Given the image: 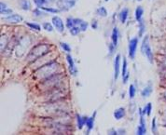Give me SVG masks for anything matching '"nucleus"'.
I'll return each instance as SVG.
<instances>
[{"label": "nucleus", "instance_id": "obj_1", "mask_svg": "<svg viewBox=\"0 0 166 135\" xmlns=\"http://www.w3.org/2000/svg\"><path fill=\"white\" fill-rule=\"evenodd\" d=\"M57 70H60V65L55 62H51L46 63L45 65H42L38 70L35 72V75L38 78H48L53 75L59 74L57 73Z\"/></svg>", "mask_w": 166, "mask_h": 135}, {"label": "nucleus", "instance_id": "obj_2", "mask_svg": "<svg viewBox=\"0 0 166 135\" xmlns=\"http://www.w3.org/2000/svg\"><path fill=\"white\" fill-rule=\"evenodd\" d=\"M48 46L47 45H38L29 52L27 59L29 61H37L41 57H43L48 53Z\"/></svg>", "mask_w": 166, "mask_h": 135}, {"label": "nucleus", "instance_id": "obj_3", "mask_svg": "<svg viewBox=\"0 0 166 135\" xmlns=\"http://www.w3.org/2000/svg\"><path fill=\"white\" fill-rule=\"evenodd\" d=\"M141 52L142 54L145 55L147 57V59L149 60V62L150 63L153 62V53H152V50L150 48L149 45V37L146 36L142 41V45H141Z\"/></svg>", "mask_w": 166, "mask_h": 135}, {"label": "nucleus", "instance_id": "obj_4", "mask_svg": "<svg viewBox=\"0 0 166 135\" xmlns=\"http://www.w3.org/2000/svg\"><path fill=\"white\" fill-rule=\"evenodd\" d=\"M77 3V0H57L56 4L60 11H67L72 9Z\"/></svg>", "mask_w": 166, "mask_h": 135}, {"label": "nucleus", "instance_id": "obj_5", "mask_svg": "<svg viewBox=\"0 0 166 135\" xmlns=\"http://www.w3.org/2000/svg\"><path fill=\"white\" fill-rule=\"evenodd\" d=\"M137 46H138V37H134L132 39H130L128 45V54L130 59H132V60H134L135 57L136 50H137Z\"/></svg>", "mask_w": 166, "mask_h": 135}, {"label": "nucleus", "instance_id": "obj_6", "mask_svg": "<svg viewBox=\"0 0 166 135\" xmlns=\"http://www.w3.org/2000/svg\"><path fill=\"white\" fill-rule=\"evenodd\" d=\"M139 116H140V123L139 126L137 127V130H136V133L138 135H144L147 133V125H146V121L144 118V114L142 108H139Z\"/></svg>", "mask_w": 166, "mask_h": 135}, {"label": "nucleus", "instance_id": "obj_7", "mask_svg": "<svg viewBox=\"0 0 166 135\" xmlns=\"http://www.w3.org/2000/svg\"><path fill=\"white\" fill-rule=\"evenodd\" d=\"M52 24L55 27L56 30L59 33H63L64 31V24L63 20L58 16H53L52 17Z\"/></svg>", "mask_w": 166, "mask_h": 135}, {"label": "nucleus", "instance_id": "obj_8", "mask_svg": "<svg viewBox=\"0 0 166 135\" xmlns=\"http://www.w3.org/2000/svg\"><path fill=\"white\" fill-rule=\"evenodd\" d=\"M121 74V55L118 54L114 60V79L117 80Z\"/></svg>", "mask_w": 166, "mask_h": 135}, {"label": "nucleus", "instance_id": "obj_9", "mask_svg": "<svg viewBox=\"0 0 166 135\" xmlns=\"http://www.w3.org/2000/svg\"><path fill=\"white\" fill-rule=\"evenodd\" d=\"M66 61H67V63H68V69H69L70 74L72 75H76L77 74H78V69H77L73 58L70 54L66 55Z\"/></svg>", "mask_w": 166, "mask_h": 135}, {"label": "nucleus", "instance_id": "obj_10", "mask_svg": "<svg viewBox=\"0 0 166 135\" xmlns=\"http://www.w3.org/2000/svg\"><path fill=\"white\" fill-rule=\"evenodd\" d=\"M122 81H123V84H127L128 79L130 78V74L127 70V60L125 58H123V62H122Z\"/></svg>", "mask_w": 166, "mask_h": 135}, {"label": "nucleus", "instance_id": "obj_11", "mask_svg": "<svg viewBox=\"0 0 166 135\" xmlns=\"http://www.w3.org/2000/svg\"><path fill=\"white\" fill-rule=\"evenodd\" d=\"M4 20L7 21L8 22H11V23H19L23 21L22 17L19 14H10L7 17H5Z\"/></svg>", "mask_w": 166, "mask_h": 135}, {"label": "nucleus", "instance_id": "obj_12", "mask_svg": "<svg viewBox=\"0 0 166 135\" xmlns=\"http://www.w3.org/2000/svg\"><path fill=\"white\" fill-rule=\"evenodd\" d=\"M76 119H77V126H78V129L79 130H82L83 127L86 126L88 116H82L78 114L76 116Z\"/></svg>", "mask_w": 166, "mask_h": 135}, {"label": "nucleus", "instance_id": "obj_13", "mask_svg": "<svg viewBox=\"0 0 166 135\" xmlns=\"http://www.w3.org/2000/svg\"><path fill=\"white\" fill-rule=\"evenodd\" d=\"M126 115V111H125V108L124 107H118L117 108L114 113H113V116H114V118L116 120H121V118H123L124 116Z\"/></svg>", "mask_w": 166, "mask_h": 135}, {"label": "nucleus", "instance_id": "obj_14", "mask_svg": "<svg viewBox=\"0 0 166 135\" xmlns=\"http://www.w3.org/2000/svg\"><path fill=\"white\" fill-rule=\"evenodd\" d=\"M74 22H75V25L79 26L80 28L81 32H85L87 29H88L89 24H88V22H85V21H83L81 19H77L76 18V19H74Z\"/></svg>", "mask_w": 166, "mask_h": 135}, {"label": "nucleus", "instance_id": "obj_15", "mask_svg": "<svg viewBox=\"0 0 166 135\" xmlns=\"http://www.w3.org/2000/svg\"><path fill=\"white\" fill-rule=\"evenodd\" d=\"M95 116H96V112H94L93 116L91 117H88V120L86 122V128H87V134L90 133V131L93 129V125H94V119H95Z\"/></svg>", "mask_w": 166, "mask_h": 135}, {"label": "nucleus", "instance_id": "obj_16", "mask_svg": "<svg viewBox=\"0 0 166 135\" xmlns=\"http://www.w3.org/2000/svg\"><path fill=\"white\" fill-rule=\"evenodd\" d=\"M152 91H153V86H152L151 83H149V84H147V85L144 88L143 90L141 91V95L143 96L144 98L149 97L150 94L152 93Z\"/></svg>", "mask_w": 166, "mask_h": 135}, {"label": "nucleus", "instance_id": "obj_17", "mask_svg": "<svg viewBox=\"0 0 166 135\" xmlns=\"http://www.w3.org/2000/svg\"><path fill=\"white\" fill-rule=\"evenodd\" d=\"M129 15V9L127 8H124L121 10L120 14H118V18H120V21L121 23H125L128 18Z\"/></svg>", "mask_w": 166, "mask_h": 135}, {"label": "nucleus", "instance_id": "obj_18", "mask_svg": "<svg viewBox=\"0 0 166 135\" xmlns=\"http://www.w3.org/2000/svg\"><path fill=\"white\" fill-rule=\"evenodd\" d=\"M111 41H112L111 43L117 48L118 42V30L117 27L113 28V31H112V34H111Z\"/></svg>", "mask_w": 166, "mask_h": 135}, {"label": "nucleus", "instance_id": "obj_19", "mask_svg": "<svg viewBox=\"0 0 166 135\" xmlns=\"http://www.w3.org/2000/svg\"><path fill=\"white\" fill-rule=\"evenodd\" d=\"M20 7L22 10H30L31 9V3L29 0H19Z\"/></svg>", "mask_w": 166, "mask_h": 135}, {"label": "nucleus", "instance_id": "obj_20", "mask_svg": "<svg viewBox=\"0 0 166 135\" xmlns=\"http://www.w3.org/2000/svg\"><path fill=\"white\" fill-rule=\"evenodd\" d=\"M56 0H34V3L35 4L38 8L44 7L45 5H49L53 2H55Z\"/></svg>", "mask_w": 166, "mask_h": 135}, {"label": "nucleus", "instance_id": "obj_21", "mask_svg": "<svg viewBox=\"0 0 166 135\" xmlns=\"http://www.w3.org/2000/svg\"><path fill=\"white\" fill-rule=\"evenodd\" d=\"M0 6H1V8H0V12L3 15H10V13H12V9L8 8V6L6 5L5 3L1 2L0 3Z\"/></svg>", "mask_w": 166, "mask_h": 135}, {"label": "nucleus", "instance_id": "obj_22", "mask_svg": "<svg viewBox=\"0 0 166 135\" xmlns=\"http://www.w3.org/2000/svg\"><path fill=\"white\" fill-rule=\"evenodd\" d=\"M143 14H144V9L142 7H137L135 9V12H134V15H135V19L137 22L141 21L142 20V17H143Z\"/></svg>", "mask_w": 166, "mask_h": 135}, {"label": "nucleus", "instance_id": "obj_23", "mask_svg": "<svg viewBox=\"0 0 166 135\" xmlns=\"http://www.w3.org/2000/svg\"><path fill=\"white\" fill-rule=\"evenodd\" d=\"M139 23V33H138V37H143V34H145V31H146V25H145V22L142 19L141 21L138 22Z\"/></svg>", "mask_w": 166, "mask_h": 135}, {"label": "nucleus", "instance_id": "obj_24", "mask_svg": "<svg viewBox=\"0 0 166 135\" xmlns=\"http://www.w3.org/2000/svg\"><path fill=\"white\" fill-rule=\"evenodd\" d=\"M96 14L100 17H106L108 16V10L105 9V7H100L96 9Z\"/></svg>", "mask_w": 166, "mask_h": 135}, {"label": "nucleus", "instance_id": "obj_25", "mask_svg": "<svg viewBox=\"0 0 166 135\" xmlns=\"http://www.w3.org/2000/svg\"><path fill=\"white\" fill-rule=\"evenodd\" d=\"M128 93H129V98H130V99H134V98L135 93H136V89H135V87H134V84L130 85Z\"/></svg>", "mask_w": 166, "mask_h": 135}, {"label": "nucleus", "instance_id": "obj_26", "mask_svg": "<svg viewBox=\"0 0 166 135\" xmlns=\"http://www.w3.org/2000/svg\"><path fill=\"white\" fill-rule=\"evenodd\" d=\"M44 11H47V12H50V13H58L60 9H54V8H51V7H41L39 8Z\"/></svg>", "mask_w": 166, "mask_h": 135}, {"label": "nucleus", "instance_id": "obj_27", "mask_svg": "<svg viewBox=\"0 0 166 135\" xmlns=\"http://www.w3.org/2000/svg\"><path fill=\"white\" fill-rule=\"evenodd\" d=\"M69 32H70V34H72V36H78V34L81 32V30H80V28L79 27V26H77V25H75L74 27H72L71 29H69Z\"/></svg>", "mask_w": 166, "mask_h": 135}, {"label": "nucleus", "instance_id": "obj_28", "mask_svg": "<svg viewBox=\"0 0 166 135\" xmlns=\"http://www.w3.org/2000/svg\"><path fill=\"white\" fill-rule=\"evenodd\" d=\"M25 23L28 27H30L31 29H33V30H35V31H40L41 30L40 25L37 24V23H32V22H26Z\"/></svg>", "mask_w": 166, "mask_h": 135}, {"label": "nucleus", "instance_id": "obj_29", "mask_svg": "<svg viewBox=\"0 0 166 135\" xmlns=\"http://www.w3.org/2000/svg\"><path fill=\"white\" fill-rule=\"evenodd\" d=\"M41 10H42V9L38 8V9H35L33 10V13H34L35 16H37V17H45L47 15V13L43 12V11H41Z\"/></svg>", "mask_w": 166, "mask_h": 135}, {"label": "nucleus", "instance_id": "obj_30", "mask_svg": "<svg viewBox=\"0 0 166 135\" xmlns=\"http://www.w3.org/2000/svg\"><path fill=\"white\" fill-rule=\"evenodd\" d=\"M60 46H61V48L64 51L67 52V53H69V52L71 51V47L67 43H66V42H60Z\"/></svg>", "mask_w": 166, "mask_h": 135}, {"label": "nucleus", "instance_id": "obj_31", "mask_svg": "<svg viewBox=\"0 0 166 135\" xmlns=\"http://www.w3.org/2000/svg\"><path fill=\"white\" fill-rule=\"evenodd\" d=\"M42 27H43V29H45V30L48 31V32H52L53 31V26L51 25V23H50V22H44Z\"/></svg>", "mask_w": 166, "mask_h": 135}, {"label": "nucleus", "instance_id": "obj_32", "mask_svg": "<svg viewBox=\"0 0 166 135\" xmlns=\"http://www.w3.org/2000/svg\"><path fill=\"white\" fill-rule=\"evenodd\" d=\"M75 26V22H74V18H67L66 20V27L68 29H71L72 27Z\"/></svg>", "mask_w": 166, "mask_h": 135}, {"label": "nucleus", "instance_id": "obj_33", "mask_svg": "<svg viewBox=\"0 0 166 135\" xmlns=\"http://www.w3.org/2000/svg\"><path fill=\"white\" fill-rule=\"evenodd\" d=\"M151 131L155 134L157 132V125H156V117H153L152 123H151Z\"/></svg>", "mask_w": 166, "mask_h": 135}, {"label": "nucleus", "instance_id": "obj_34", "mask_svg": "<svg viewBox=\"0 0 166 135\" xmlns=\"http://www.w3.org/2000/svg\"><path fill=\"white\" fill-rule=\"evenodd\" d=\"M146 109H147V116H149L151 115V111H152V103H147L146 106Z\"/></svg>", "mask_w": 166, "mask_h": 135}, {"label": "nucleus", "instance_id": "obj_35", "mask_svg": "<svg viewBox=\"0 0 166 135\" xmlns=\"http://www.w3.org/2000/svg\"><path fill=\"white\" fill-rule=\"evenodd\" d=\"M108 134H111V135H117V134H118V131L113 130V129H112V130H110V131H108Z\"/></svg>", "mask_w": 166, "mask_h": 135}, {"label": "nucleus", "instance_id": "obj_36", "mask_svg": "<svg viewBox=\"0 0 166 135\" xmlns=\"http://www.w3.org/2000/svg\"><path fill=\"white\" fill-rule=\"evenodd\" d=\"M92 27L93 29H96L97 28V22L96 21H93V22L92 23Z\"/></svg>", "mask_w": 166, "mask_h": 135}, {"label": "nucleus", "instance_id": "obj_37", "mask_svg": "<svg viewBox=\"0 0 166 135\" xmlns=\"http://www.w3.org/2000/svg\"><path fill=\"white\" fill-rule=\"evenodd\" d=\"M126 133V131H125V130H118V134H125Z\"/></svg>", "mask_w": 166, "mask_h": 135}, {"label": "nucleus", "instance_id": "obj_38", "mask_svg": "<svg viewBox=\"0 0 166 135\" xmlns=\"http://www.w3.org/2000/svg\"><path fill=\"white\" fill-rule=\"evenodd\" d=\"M165 98H166V93H165Z\"/></svg>", "mask_w": 166, "mask_h": 135}, {"label": "nucleus", "instance_id": "obj_39", "mask_svg": "<svg viewBox=\"0 0 166 135\" xmlns=\"http://www.w3.org/2000/svg\"><path fill=\"white\" fill-rule=\"evenodd\" d=\"M138 1H141V0H138Z\"/></svg>", "mask_w": 166, "mask_h": 135}]
</instances>
